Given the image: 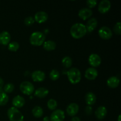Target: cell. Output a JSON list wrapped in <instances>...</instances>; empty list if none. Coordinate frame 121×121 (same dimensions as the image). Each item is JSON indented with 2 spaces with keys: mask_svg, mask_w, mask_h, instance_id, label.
Returning a JSON list of instances; mask_svg holds the SVG:
<instances>
[{
  "mask_svg": "<svg viewBox=\"0 0 121 121\" xmlns=\"http://www.w3.org/2000/svg\"><path fill=\"white\" fill-rule=\"evenodd\" d=\"M62 65H63L64 67L66 68H69L72 66V60L69 56H66L63 58L62 59Z\"/></svg>",
  "mask_w": 121,
  "mask_h": 121,
  "instance_id": "24",
  "label": "cell"
},
{
  "mask_svg": "<svg viewBox=\"0 0 121 121\" xmlns=\"http://www.w3.org/2000/svg\"><path fill=\"white\" fill-rule=\"evenodd\" d=\"M107 112V109L106 108V107L104 106H100L97 108L95 112V114L97 119H99V120H102V119H104L106 117Z\"/></svg>",
  "mask_w": 121,
  "mask_h": 121,
  "instance_id": "16",
  "label": "cell"
},
{
  "mask_svg": "<svg viewBox=\"0 0 121 121\" xmlns=\"http://www.w3.org/2000/svg\"><path fill=\"white\" fill-rule=\"evenodd\" d=\"M11 35L8 31H2L0 33V44L7 46L10 43Z\"/></svg>",
  "mask_w": 121,
  "mask_h": 121,
  "instance_id": "18",
  "label": "cell"
},
{
  "mask_svg": "<svg viewBox=\"0 0 121 121\" xmlns=\"http://www.w3.org/2000/svg\"><path fill=\"white\" fill-rule=\"evenodd\" d=\"M85 112L87 115H91L92 112V108L91 106H87L85 109Z\"/></svg>",
  "mask_w": 121,
  "mask_h": 121,
  "instance_id": "33",
  "label": "cell"
},
{
  "mask_svg": "<svg viewBox=\"0 0 121 121\" xmlns=\"http://www.w3.org/2000/svg\"><path fill=\"white\" fill-rule=\"evenodd\" d=\"M8 95L4 92L0 93V106H4L8 103Z\"/></svg>",
  "mask_w": 121,
  "mask_h": 121,
  "instance_id": "26",
  "label": "cell"
},
{
  "mask_svg": "<svg viewBox=\"0 0 121 121\" xmlns=\"http://www.w3.org/2000/svg\"><path fill=\"white\" fill-rule=\"evenodd\" d=\"M121 115H119V117H118V121H121Z\"/></svg>",
  "mask_w": 121,
  "mask_h": 121,
  "instance_id": "37",
  "label": "cell"
},
{
  "mask_svg": "<svg viewBox=\"0 0 121 121\" xmlns=\"http://www.w3.org/2000/svg\"><path fill=\"white\" fill-rule=\"evenodd\" d=\"M34 22H35V20L33 17H26L24 20L25 25L27 26H31L34 23Z\"/></svg>",
  "mask_w": 121,
  "mask_h": 121,
  "instance_id": "30",
  "label": "cell"
},
{
  "mask_svg": "<svg viewBox=\"0 0 121 121\" xmlns=\"http://www.w3.org/2000/svg\"><path fill=\"white\" fill-rule=\"evenodd\" d=\"M31 78L33 81L36 82H41L46 79V74L41 70H35L32 73Z\"/></svg>",
  "mask_w": 121,
  "mask_h": 121,
  "instance_id": "10",
  "label": "cell"
},
{
  "mask_svg": "<svg viewBox=\"0 0 121 121\" xmlns=\"http://www.w3.org/2000/svg\"><path fill=\"white\" fill-rule=\"evenodd\" d=\"M93 14V11L89 8H83L79 11L78 15L83 20H86L89 18Z\"/></svg>",
  "mask_w": 121,
  "mask_h": 121,
  "instance_id": "12",
  "label": "cell"
},
{
  "mask_svg": "<svg viewBox=\"0 0 121 121\" xmlns=\"http://www.w3.org/2000/svg\"><path fill=\"white\" fill-rule=\"evenodd\" d=\"M14 90V85L12 83H8L4 87V91L6 93H11Z\"/></svg>",
  "mask_w": 121,
  "mask_h": 121,
  "instance_id": "29",
  "label": "cell"
},
{
  "mask_svg": "<svg viewBox=\"0 0 121 121\" xmlns=\"http://www.w3.org/2000/svg\"><path fill=\"white\" fill-rule=\"evenodd\" d=\"M111 3L109 0H102L98 5V11L101 14H105L110 10Z\"/></svg>",
  "mask_w": 121,
  "mask_h": 121,
  "instance_id": "9",
  "label": "cell"
},
{
  "mask_svg": "<svg viewBox=\"0 0 121 121\" xmlns=\"http://www.w3.org/2000/svg\"><path fill=\"white\" fill-rule=\"evenodd\" d=\"M20 45L16 41H12L8 44V48L9 51L15 52L19 49Z\"/></svg>",
  "mask_w": 121,
  "mask_h": 121,
  "instance_id": "25",
  "label": "cell"
},
{
  "mask_svg": "<svg viewBox=\"0 0 121 121\" xmlns=\"http://www.w3.org/2000/svg\"><path fill=\"white\" fill-rule=\"evenodd\" d=\"M34 18L38 23H44L48 19V14L45 11H39L35 13Z\"/></svg>",
  "mask_w": 121,
  "mask_h": 121,
  "instance_id": "14",
  "label": "cell"
},
{
  "mask_svg": "<svg viewBox=\"0 0 121 121\" xmlns=\"http://www.w3.org/2000/svg\"><path fill=\"white\" fill-rule=\"evenodd\" d=\"M60 78V73L56 69H53L50 73V78L53 81H55Z\"/></svg>",
  "mask_w": 121,
  "mask_h": 121,
  "instance_id": "28",
  "label": "cell"
},
{
  "mask_svg": "<svg viewBox=\"0 0 121 121\" xmlns=\"http://www.w3.org/2000/svg\"><path fill=\"white\" fill-rule=\"evenodd\" d=\"M43 121H50V118L48 117H45L43 118Z\"/></svg>",
  "mask_w": 121,
  "mask_h": 121,
  "instance_id": "36",
  "label": "cell"
},
{
  "mask_svg": "<svg viewBox=\"0 0 121 121\" xmlns=\"http://www.w3.org/2000/svg\"><path fill=\"white\" fill-rule=\"evenodd\" d=\"M67 78L72 84H77L81 80L82 74L80 71L76 67L71 68L67 72Z\"/></svg>",
  "mask_w": 121,
  "mask_h": 121,
  "instance_id": "3",
  "label": "cell"
},
{
  "mask_svg": "<svg viewBox=\"0 0 121 121\" xmlns=\"http://www.w3.org/2000/svg\"><path fill=\"white\" fill-rule=\"evenodd\" d=\"M79 110V106L76 103H72L67 106L66 108V112L68 115L70 117H74L78 113Z\"/></svg>",
  "mask_w": 121,
  "mask_h": 121,
  "instance_id": "13",
  "label": "cell"
},
{
  "mask_svg": "<svg viewBox=\"0 0 121 121\" xmlns=\"http://www.w3.org/2000/svg\"><path fill=\"white\" fill-rule=\"evenodd\" d=\"M114 31L117 34L120 35L121 34V22H118L116 23V24L114 26Z\"/></svg>",
  "mask_w": 121,
  "mask_h": 121,
  "instance_id": "32",
  "label": "cell"
},
{
  "mask_svg": "<svg viewBox=\"0 0 121 121\" xmlns=\"http://www.w3.org/2000/svg\"><path fill=\"white\" fill-rule=\"evenodd\" d=\"M25 103H26V101H25L24 98L20 95H17L14 97L12 101L13 107L16 108H22L25 105Z\"/></svg>",
  "mask_w": 121,
  "mask_h": 121,
  "instance_id": "15",
  "label": "cell"
},
{
  "mask_svg": "<svg viewBox=\"0 0 121 121\" xmlns=\"http://www.w3.org/2000/svg\"><path fill=\"white\" fill-rule=\"evenodd\" d=\"M21 92L24 95H30L34 92V86L33 84L28 81H24L21 83L20 86Z\"/></svg>",
  "mask_w": 121,
  "mask_h": 121,
  "instance_id": "5",
  "label": "cell"
},
{
  "mask_svg": "<svg viewBox=\"0 0 121 121\" xmlns=\"http://www.w3.org/2000/svg\"><path fill=\"white\" fill-rule=\"evenodd\" d=\"M98 20L95 18H92L89 19L87 22L86 25L85 26L87 32L91 33L93 31H94L96 28L97 26H98Z\"/></svg>",
  "mask_w": 121,
  "mask_h": 121,
  "instance_id": "17",
  "label": "cell"
},
{
  "mask_svg": "<svg viewBox=\"0 0 121 121\" xmlns=\"http://www.w3.org/2000/svg\"><path fill=\"white\" fill-rule=\"evenodd\" d=\"M7 116L10 121H24L23 115L16 108H10L7 111Z\"/></svg>",
  "mask_w": 121,
  "mask_h": 121,
  "instance_id": "4",
  "label": "cell"
},
{
  "mask_svg": "<svg viewBox=\"0 0 121 121\" xmlns=\"http://www.w3.org/2000/svg\"><path fill=\"white\" fill-rule=\"evenodd\" d=\"M3 85H4V81H3V79L2 78H0V91L2 89V87H3Z\"/></svg>",
  "mask_w": 121,
  "mask_h": 121,
  "instance_id": "34",
  "label": "cell"
},
{
  "mask_svg": "<svg viewBox=\"0 0 121 121\" xmlns=\"http://www.w3.org/2000/svg\"><path fill=\"white\" fill-rule=\"evenodd\" d=\"M32 113L33 116L37 118H39L41 117L43 115V110L42 108L39 106H36L32 110Z\"/></svg>",
  "mask_w": 121,
  "mask_h": 121,
  "instance_id": "23",
  "label": "cell"
},
{
  "mask_svg": "<svg viewBox=\"0 0 121 121\" xmlns=\"http://www.w3.org/2000/svg\"><path fill=\"white\" fill-rule=\"evenodd\" d=\"M49 91L45 87H40L36 89L34 92V95L40 98H44L48 95Z\"/></svg>",
  "mask_w": 121,
  "mask_h": 121,
  "instance_id": "21",
  "label": "cell"
},
{
  "mask_svg": "<svg viewBox=\"0 0 121 121\" xmlns=\"http://www.w3.org/2000/svg\"><path fill=\"white\" fill-rule=\"evenodd\" d=\"M88 61L89 65L92 67H97L99 66L101 64V58L98 54L93 53L89 56L88 59Z\"/></svg>",
  "mask_w": 121,
  "mask_h": 121,
  "instance_id": "8",
  "label": "cell"
},
{
  "mask_svg": "<svg viewBox=\"0 0 121 121\" xmlns=\"http://www.w3.org/2000/svg\"><path fill=\"white\" fill-rule=\"evenodd\" d=\"M107 85L111 88H116L120 83V80L117 77L111 76L109 78L106 82Z\"/></svg>",
  "mask_w": 121,
  "mask_h": 121,
  "instance_id": "20",
  "label": "cell"
},
{
  "mask_svg": "<svg viewBox=\"0 0 121 121\" xmlns=\"http://www.w3.org/2000/svg\"><path fill=\"white\" fill-rule=\"evenodd\" d=\"M47 107L51 111H54L57 107V103L56 100L53 99H50L47 102Z\"/></svg>",
  "mask_w": 121,
  "mask_h": 121,
  "instance_id": "27",
  "label": "cell"
},
{
  "mask_svg": "<svg viewBox=\"0 0 121 121\" xmlns=\"http://www.w3.org/2000/svg\"><path fill=\"white\" fill-rule=\"evenodd\" d=\"M43 48L47 51H52L56 48V44L54 41L48 40L44 41L43 44Z\"/></svg>",
  "mask_w": 121,
  "mask_h": 121,
  "instance_id": "22",
  "label": "cell"
},
{
  "mask_svg": "<svg viewBox=\"0 0 121 121\" xmlns=\"http://www.w3.org/2000/svg\"><path fill=\"white\" fill-rule=\"evenodd\" d=\"M46 40V35L40 31L33 32L30 37V42L31 44L35 46H40L44 43Z\"/></svg>",
  "mask_w": 121,
  "mask_h": 121,
  "instance_id": "2",
  "label": "cell"
},
{
  "mask_svg": "<svg viewBox=\"0 0 121 121\" xmlns=\"http://www.w3.org/2000/svg\"><path fill=\"white\" fill-rule=\"evenodd\" d=\"M86 4H87V5L88 6L89 8H94L95 7H96V5H97V1L96 0H87L86 1Z\"/></svg>",
  "mask_w": 121,
  "mask_h": 121,
  "instance_id": "31",
  "label": "cell"
},
{
  "mask_svg": "<svg viewBox=\"0 0 121 121\" xmlns=\"http://www.w3.org/2000/svg\"><path fill=\"white\" fill-rule=\"evenodd\" d=\"M85 101L87 106H92L95 104L96 101V96L92 92H88L85 96Z\"/></svg>",
  "mask_w": 121,
  "mask_h": 121,
  "instance_id": "19",
  "label": "cell"
},
{
  "mask_svg": "<svg viewBox=\"0 0 121 121\" xmlns=\"http://www.w3.org/2000/svg\"><path fill=\"white\" fill-rule=\"evenodd\" d=\"M65 115L64 111L61 109L54 110L50 118V121H63L65 120Z\"/></svg>",
  "mask_w": 121,
  "mask_h": 121,
  "instance_id": "7",
  "label": "cell"
},
{
  "mask_svg": "<svg viewBox=\"0 0 121 121\" xmlns=\"http://www.w3.org/2000/svg\"><path fill=\"white\" fill-rule=\"evenodd\" d=\"M71 121H81V120H80V119L79 118V117H73V118H72Z\"/></svg>",
  "mask_w": 121,
  "mask_h": 121,
  "instance_id": "35",
  "label": "cell"
},
{
  "mask_svg": "<svg viewBox=\"0 0 121 121\" xmlns=\"http://www.w3.org/2000/svg\"><path fill=\"white\" fill-rule=\"evenodd\" d=\"M71 35L75 39H79L85 36L87 33L85 25L82 23H75L72 26L70 30Z\"/></svg>",
  "mask_w": 121,
  "mask_h": 121,
  "instance_id": "1",
  "label": "cell"
},
{
  "mask_svg": "<svg viewBox=\"0 0 121 121\" xmlns=\"http://www.w3.org/2000/svg\"><path fill=\"white\" fill-rule=\"evenodd\" d=\"M98 72L97 70L94 67H89L85 71V76L87 79L89 80H93L97 78Z\"/></svg>",
  "mask_w": 121,
  "mask_h": 121,
  "instance_id": "11",
  "label": "cell"
},
{
  "mask_svg": "<svg viewBox=\"0 0 121 121\" xmlns=\"http://www.w3.org/2000/svg\"><path fill=\"white\" fill-rule=\"evenodd\" d=\"M98 34L99 37L104 40H109L112 36V30L107 26L102 27L98 31Z\"/></svg>",
  "mask_w": 121,
  "mask_h": 121,
  "instance_id": "6",
  "label": "cell"
}]
</instances>
